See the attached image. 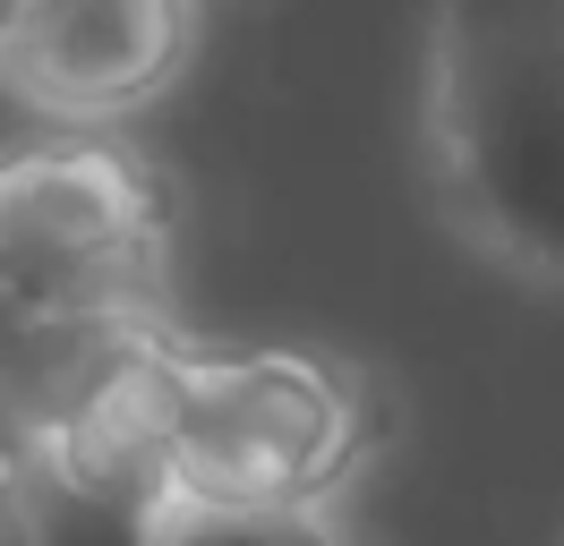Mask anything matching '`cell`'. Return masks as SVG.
Masks as SVG:
<instances>
[{"mask_svg": "<svg viewBox=\"0 0 564 546\" xmlns=\"http://www.w3.org/2000/svg\"><path fill=\"white\" fill-rule=\"evenodd\" d=\"M427 129L462 231L564 282V0H436Z\"/></svg>", "mask_w": 564, "mask_h": 546, "instance_id": "1", "label": "cell"}, {"mask_svg": "<svg viewBox=\"0 0 564 546\" xmlns=\"http://www.w3.org/2000/svg\"><path fill=\"white\" fill-rule=\"evenodd\" d=\"M368 384L317 350H180V504H325L368 452Z\"/></svg>", "mask_w": 564, "mask_h": 546, "instance_id": "2", "label": "cell"}, {"mask_svg": "<svg viewBox=\"0 0 564 546\" xmlns=\"http://www.w3.org/2000/svg\"><path fill=\"white\" fill-rule=\"evenodd\" d=\"M172 179L129 145L61 136L0 154V273L43 299L163 316Z\"/></svg>", "mask_w": 564, "mask_h": 546, "instance_id": "3", "label": "cell"}, {"mask_svg": "<svg viewBox=\"0 0 564 546\" xmlns=\"http://www.w3.org/2000/svg\"><path fill=\"white\" fill-rule=\"evenodd\" d=\"M188 61V0H35L0 52L9 86L61 120H120L154 102Z\"/></svg>", "mask_w": 564, "mask_h": 546, "instance_id": "4", "label": "cell"}, {"mask_svg": "<svg viewBox=\"0 0 564 546\" xmlns=\"http://www.w3.org/2000/svg\"><path fill=\"white\" fill-rule=\"evenodd\" d=\"M145 334H163V316L43 299L0 273V461L43 452Z\"/></svg>", "mask_w": 564, "mask_h": 546, "instance_id": "5", "label": "cell"}, {"mask_svg": "<svg viewBox=\"0 0 564 546\" xmlns=\"http://www.w3.org/2000/svg\"><path fill=\"white\" fill-rule=\"evenodd\" d=\"M154 546H351L317 504H180Z\"/></svg>", "mask_w": 564, "mask_h": 546, "instance_id": "6", "label": "cell"}, {"mask_svg": "<svg viewBox=\"0 0 564 546\" xmlns=\"http://www.w3.org/2000/svg\"><path fill=\"white\" fill-rule=\"evenodd\" d=\"M26 18H35V0H0V52L26 34Z\"/></svg>", "mask_w": 564, "mask_h": 546, "instance_id": "7", "label": "cell"}]
</instances>
